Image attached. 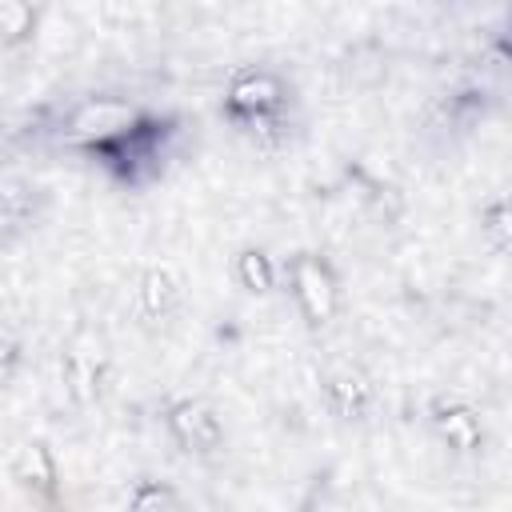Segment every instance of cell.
Listing matches in <instances>:
<instances>
[{
    "label": "cell",
    "mask_w": 512,
    "mask_h": 512,
    "mask_svg": "<svg viewBox=\"0 0 512 512\" xmlns=\"http://www.w3.org/2000/svg\"><path fill=\"white\" fill-rule=\"evenodd\" d=\"M284 80L276 76V72H264V68H248V72H240L232 84H228V92H224V112H228V120H236V124H256V128H264V124H272L276 116H280V108H284Z\"/></svg>",
    "instance_id": "obj_3"
},
{
    "label": "cell",
    "mask_w": 512,
    "mask_h": 512,
    "mask_svg": "<svg viewBox=\"0 0 512 512\" xmlns=\"http://www.w3.org/2000/svg\"><path fill=\"white\" fill-rule=\"evenodd\" d=\"M148 504H176V496H172L168 488H160V492L148 488V492H136V496H132V508H148Z\"/></svg>",
    "instance_id": "obj_8"
},
{
    "label": "cell",
    "mask_w": 512,
    "mask_h": 512,
    "mask_svg": "<svg viewBox=\"0 0 512 512\" xmlns=\"http://www.w3.org/2000/svg\"><path fill=\"white\" fill-rule=\"evenodd\" d=\"M236 272H240L244 288H252V292H268V288L276 284V264H272L264 252H256V248L240 252V260H236Z\"/></svg>",
    "instance_id": "obj_7"
},
{
    "label": "cell",
    "mask_w": 512,
    "mask_h": 512,
    "mask_svg": "<svg viewBox=\"0 0 512 512\" xmlns=\"http://www.w3.org/2000/svg\"><path fill=\"white\" fill-rule=\"evenodd\" d=\"M168 428H172V436H176L188 452H212V448H220V440H224L220 420H216L212 408L200 404V400H180V404L168 412Z\"/></svg>",
    "instance_id": "obj_4"
},
{
    "label": "cell",
    "mask_w": 512,
    "mask_h": 512,
    "mask_svg": "<svg viewBox=\"0 0 512 512\" xmlns=\"http://www.w3.org/2000/svg\"><path fill=\"white\" fill-rule=\"evenodd\" d=\"M480 232H484V240L496 252H512V204L508 200L488 204L484 208V220H480Z\"/></svg>",
    "instance_id": "obj_6"
},
{
    "label": "cell",
    "mask_w": 512,
    "mask_h": 512,
    "mask_svg": "<svg viewBox=\"0 0 512 512\" xmlns=\"http://www.w3.org/2000/svg\"><path fill=\"white\" fill-rule=\"evenodd\" d=\"M288 276V292L304 316L308 328H328L340 312V280L332 272V264L316 252H296L284 268Z\"/></svg>",
    "instance_id": "obj_2"
},
{
    "label": "cell",
    "mask_w": 512,
    "mask_h": 512,
    "mask_svg": "<svg viewBox=\"0 0 512 512\" xmlns=\"http://www.w3.org/2000/svg\"><path fill=\"white\" fill-rule=\"evenodd\" d=\"M168 136V124L124 96H88L60 120V140L68 148L92 152L120 176H140L148 160L160 156V140Z\"/></svg>",
    "instance_id": "obj_1"
},
{
    "label": "cell",
    "mask_w": 512,
    "mask_h": 512,
    "mask_svg": "<svg viewBox=\"0 0 512 512\" xmlns=\"http://www.w3.org/2000/svg\"><path fill=\"white\" fill-rule=\"evenodd\" d=\"M436 432H440L452 448H460V452H468V448L480 444V420H476L472 408H460V404L436 408Z\"/></svg>",
    "instance_id": "obj_5"
}]
</instances>
